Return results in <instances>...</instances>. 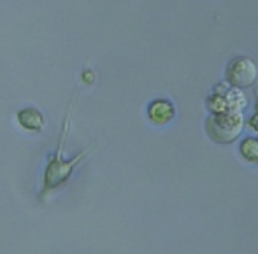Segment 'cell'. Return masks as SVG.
I'll use <instances>...</instances> for the list:
<instances>
[{
	"label": "cell",
	"instance_id": "cell-1",
	"mask_svg": "<svg viewBox=\"0 0 258 254\" xmlns=\"http://www.w3.org/2000/svg\"><path fill=\"white\" fill-rule=\"evenodd\" d=\"M227 79L230 84L237 88H248L255 82L256 79V67L249 58H235L228 63L227 68Z\"/></svg>",
	"mask_w": 258,
	"mask_h": 254
},
{
	"label": "cell",
	"instance_id": "cell-2",
	"mask_svg": "<svg viewBox=\"0 0 258 254\" xmlns=\"http://www.w3.org/2000/svg\"><path fill=\"white\" fill-rule=\"evenodd\" d=\"M148 116H150V119L155 125H165V123H169L172 119L174 107L167 100H156L148 109Z\"/></svg>",
	"mask_w": 258,
	"mask_h": 254
},
{
	"label": "cell",
	"instance_id": "cell-3",
	"mask_svg": "<svg viewBox=\"0 0 258 254\" xmlns=\"http://www.w3.org/2000/svg\"><path fill=\"white\" fill-rule=\"evenodd\" d=\"M20 125L27 130H41L44 126V119H42L41 112L35 109H25L18 114Z\"/></svg>",
	"mask_w": 258,
	"mask_h": 254
},
{
	"label": "cell",
	"instance_id": "cell-4",
	"mask_svg": "<svg viewBox=\"0 0 258 254\" xmlns=\"http://www.w3.org/2000/svg\"><path fill=\"white\" fill-rule=\"evenodd\" d=\"M241 154L244 159L251 163H258V140L256 139H246L241 144Z\"/></svg>",
	"mask_w": 258,
	"mask_h": 254
}]
</instances>
